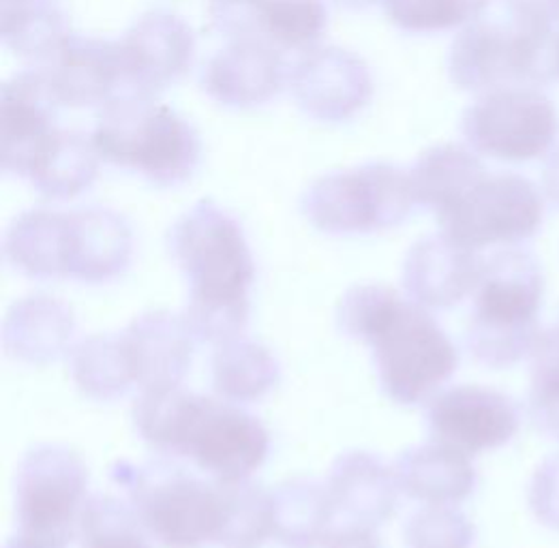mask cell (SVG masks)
Returning a JSON list of instances; mask_svg holds the SVG:
<instances>
[{
  "mask_svg": "<svg viewBox=\"0 0 559 548\" xmlns=\"http://www.w3.org/2000/svg\"><path fill=\"white\" fill-rule=\"evenodd\" d=\"M336 326L371 347L380 384L401 405L427 401L459 367V352L438 320L380 283L347 289Z\"/></svg>",
  "mask_w": 559,
  "mask_h": 548,
  "instance_id": "obj_1",
  "label": "cell"
},
{
  "mask_svg": "<svg viewBox=\"0 0 559 548\" xmlns=\"http://www.w3.org/2000/svg\"><path fill=\"white\" fill-rule=\"evenodd\" d=\"M169 255L189 285L182 311L198 341L240 336L251 313L255 260L242 225L211 200L191 206L169 229Z\"/></svg>",
  "mask_w": 559,
  "mask_h": 548,
  "instance_id": "obj_2",
  "label": "cell"
},
{
  "mask_svg": "<svg viewBox=\"0 0 559 548\" xmlns=\"http://www.w3.org/2000/svg\"><path fill=\"white\" fill-rule=\"evenodd\" d=\"M133 422L153 450L217 480L249 478L271 452L269 431L253 414L182 385L140 390Z\"/></svg>",
  "mask_w": 559,
  "mask_h": 548,
  "instance_id": "obj_3",
  "label": "cell"
},
{
  "mask_svg": "<svg viewBox=\"0 0 559 548\" xmlns=\"http://www.w3.org/2000/svg\"><path fill=\"white\" fill-rule=\"evenodd\" d=\"M465 332L472 358L489 369H508L532 356L540 336L545 276L523 249H502L483 262Z\"/></svg>",
  "mask_w": 559,
  "mask_h": 548,
  "instance_id": "obj_4",
  "label": "cell"
},
{
  "mask_svg": "<svg viewBox=\"0 0 559 548\" xmlns=\"http://www.w3.org/2000/svg\"><path fill=\"white\" fill-rule=\"evenodd\" d=\"M146 534L164 548L217 545L224 493L217 478L204 480L168 461H118L110 472Z\"/></svg>",
  "mask_w": 559,
  "mask_h": 548,
  "instance_id": "obj_5",
  "label": "cell"
},
{
  "mask_svg": "<svg viewBox=\"0 0 559 548\" xmlns=\"http://www.w3.org/2000/svg\"><path fill=\"white\" fill-rule=\"evenodd\" d=\"M93 142L104 162L138 171L159 187L189 180L202 151L185 118L155 97L135 93H120L102 108Z\"/></svg>",
  "mask_w": 559,
  "mask_h": 548,
  "instance_id": "obj_6",
  "label": "cell"
},
{
  "mask_svg": "<svg viewBox=\"0 0 559 548\" xmlns=\"http://www.w3.org/2000/svg\"><path fill=\"white\" fill-rule=\"evenodd\" d=\"M556 35L530 33L514 24L472 22L450 48V80L472 93L547 86L558 80Z\"/></svg>",
  "mask_w": 559,
  "mask_h": 548,
  "instance_id": "obj_7",
  "label": "cell"
},
{
  "mask_svg": "<svg viewBox=\"0 0 559 548\" xmlns=\"http://www.w3.org/2000/svg\"><path fill=\"white\" fill-rule=\"evenodd\" d=\"M88 469L67 445L28 450L15 472L17 536L44 548H67L86 505Z\"/></svg>",
  "mask_w": 559,
  "mask_h": 548,
  "instance_id": "obj_8",
  "label": "cell"
},
{
  "mask_svg": "<svg viewBox=\"0 0 559 548\" xmlns=\"http://www.w3.org/2000/svg\"><path fill=\"white\" fill-rule=\"evenodd\" d=\"M409 174L389 164L322 176L302 198V211L326 234H373L401 225L414 209Z\"/></svg>",
  "mask_w": 559,
  "mask_h": 548,
  "instance_id": "obj_9",
  "label": "cell"
},
{
  "mask_svg": "<svg viewBox=\"0 0 559 548\" xmlns=\"http://www.w3.org/2000/svg\"><path fill=\"white\" fill-rule=\"evenodd\" d=\"M442 231L467 249L521 245L545 221L538 187L519 174H487L447 211L438 213Z\"/></svg>",
  "mask_w": 559,
  "mask_h": 548,
  "instance_id": "obj_10",
  "label": "cell"
},
{
  "mask_svg": "<svg viewBox=\"0 0 559 548\" xmlns=\"http://www.w3.org/2000/svg\"><path fill=\"white\" fill-rule=\"evenodd\" d=\"M461 131L480 155L506 164H527L554 148L559 116L540 88H503L485 93L469 106Z\"/></svg>",
  "mask_w": 559,
  "mask_h": 548,
  "instance_id": "obj_11",
  "label": "cell"
},
{
  "mask_svg": "<svg viewBox=\"0 0 559 548\" xmlns=\"http://www.w3.org/2000/svg\"><path fill=\"white\" fill-rule=\"evenodd\" d=\"M427 425L438 441L478 454L512 441L521 427V409L500 390L456 385L429 403Z\"/></svg>",
  "mask_w": 559,
  "mask_h": 548,
  "instance_id": "obj_12",
  "label": "cell"
},
{
  "mask_svg": "<svg viewBox=\"0 0 559 548\" xmlns=\"http://www.w3.org/2000/svg\"><path fill=\"white\" fill-rule=\"evenodd\" d=\"M122 62V93L155 97L178 80L195 55L191 28L171 13H146L118 41Z\"/></svg>",
  "mask_w": 559,
  "mask_h": 548,
  "instance_id": "obj_13",
  "label": "cell"
},
{
  "mask_svg": "<svg viewBox=\"0 0 559 548\" xmlns=\"http://www.w3.org/2000/svg\"><path fill=\"white\" fill-rule=\"evenodd\" d=\"M483 258L444 231L420 238L405 255L403 287L414 302L429 309H452L474 294Z\"/></svg>",
  "mask_w": 559,
  "mask_h": 548,
  "instance_id": "obj_14",
  "label": "cell"
},
{
  "mask_svg": "<svg viewBox=\"0 0 559 548\" xmlns=\"http://www.w3.org/2000/svg\"><path fill=\"white\" fill-rule=\"evenodd\" d=\"M292 91L300 108L313 118L341 122L371 97L367 67L345 50H316L292 71Z\"/></svg>",
  "mask_w": 559,
  "mask_h": 548,
  "instance_id": "obj_15",
  "label": "cell"
},
{
  "mask_svg": "<svg viewBox=\"0 0 559 548\" xmlns=\"http://www.w3.org/2000/svg\"><path fill=\"white\" fill-rule=\"evenodd\" d=\"M58 99L48 75L28 71L2 86V169L28 176L37 148L57 131Z\"/></svg>",
  "mask_w": 559,
  "mask_h": 548,
  "instance_id": "obj_16",
  "label": "cell"
},
{
  "mask_svg": "<svg viewBox=\"0 0 559 548\" xmlns=\"http://www.w3.org/2000/svg\"><path fill=\"white\" fill-rule=\"evenodd\" d=\"M120 334L140 390L182 385L198 341L182 315L146 311Z\"/></svg>",
  "mask_w": 559,
  "mask_h": 548,
  "instance_id": "obj_17",
  "label": "cell"
},
{
  "mask_svg": "<svg viewBox=\"0 0 559 548\" xmlns=\"http://www.w3.org/2000/svg\"><path fill=\"white\" fill-rule=\"evenodd\" d=\"M133 258V231L118 213L86 206L67 213V276L106 283L127 271Z\"/></svg>",
  "mask_w": 559,
  "mask_h": 548,
  "instance_id": "obj_18",
  "label": "cell"
},
{
  "mask_svg": "<svg viewBox=\"0 0 559 548\" xmlns=\"http://www.w3.org/2000/svg\"><path fill=\"white\" fill-rule=\"evenodd\" d=\"M50 62L48 82L62 106H106L124 88L118 44L71 35Z\"/></svg>",
  "mask_w": 559,
  "mask_h": 548,
  "instance_id": "obj_19",
  "label": "cell"
},
{
  "mask_svg": "<svg viewBox=\"0 0 559 548\" xmlns=\"http://www.w3.org/2000/svg\"><path fill=\"white\" fill-rule=\"evenodd\" d=\"M326 487L335 510L347 523L380 527L396 512L399 480L394 467L365 450L338 454L329 472Z\"/></svg>",
  "mask_w": 559,
  "mask_h": 548,
  "instance_id": "obj_20",
  "label": "cell"
},
{
  "mask_svg": "<svg viewBox=\"0 0 559 548\" xmlns=\"http://www.w3.org/2000/svg\"><path fill=\"white\" fill-rule=\"evenodd\" d=\"M283 62L262 39H238L215 56L204 73L206 93L229 108L271 102L283 86Z\"/></svg>",
  "mask_w": 559,
  "mask_h": 548,
  "instance_id": "obj_21",
  "label": "cell"
},
{
  "mask_svg": "<svg viewBox=\"0 0 559 548\" xmlns=\"http://www.w3.org/2000/svg\"><path fill=\"white\" fill-rule=\"evenodd\" d=\"M394 472L401 493L431 505L465 501L478 480L467 452L438 439L401 452Z\"/></svg>",
  "mask_w": 559,
  "mask_h": 548,
  "instance_id": "obj_22",
  "label": "cell"
},
{
  "mask_svg": "<svg viewBox=\"0 0 559 548\" xmlns=\"http://www.w3.org/2000/svg\"><path fill=\"white\" fill-rule=\"evenodd\" d=\"M73 336V309L46 294L17 300L2 322L4 352L26 365L55 362L71 347Z\"/></svg>",
  "mask_w": 559,
  "mask_h": 548,
  "instance_id": "obj_23",
  "label": "cell"
},
{
  "mask_svg": "<svg viewBox=\"0 0 559 548\" xmlns=\"http://www.w3.org/2000/svg\"><path fill=\"white\" fill-rule=\"evenodd\" d=\"M7 262L28 278L67 276V213L28 211L4 234Z\"/></svg>",
  "mask_w": 559,
  "mask_h": 548,
  "instance_id": "obj_24",
  "label": "cell"
},
{
  "mask_svg": "<svg viewBox=\"0 0 559 548\" xmlns=\"http://www.w3.org/2000/svg\"><path fill=\"white\" fill-rule=\"evenodd\" d=\"M275 538L285 548L320 547L333 532L335 503L326 483L316 478L285 480L273 493Z\"/></svg>",
  "mask_w": 559,
  "mask_h": 548,
  "instance_id": "obj_25",
  "label": "cell"
},
{
  "mask_svg": "<svg viewBox=\"0 0 559 548\" xmlns=\"http://www.w3.org/2000/svg\"><path fill=\"white\" fill-rule=\"evenodd\" d=\"M93 140L75 131H55L35 153L28 178L50 200H71L86 191L99 171Z\"/></svg>",
  "mask_w": 559,
  "mask_h": 548,
  "instance_id": "obj_26",
  "label": "cell"
},
{
  "mask_svg": "<svg viewBox=\"0 0 559 548\" xmlns=\"http://www.w3.org/2000/svg\"><path fill=\"white\" fill-rule=\"evenodd\" d=\"M281 369L275 354L260 341L234 336L215 345L211 378L217 394L231 403H253L266 396L277 382Z\"/></svg>",
  "mask_w": 559,
  "mask_h": 548,
  "instance_id": "obj_27",
  "label": "cell"
},
{
  "mask_svg": "<svg viewBox=\"0 0 559 548\" xmlns=\"http://www.w3.org/2000/svg\"><path fill=\"white\" fill-rule=\"evenodd\" d=\"M485 176L487 169L474 153L448 144L427 151L412 167L409 182L416 204L438 215Z\"/></svg>",
  "mask_w": 559,
  "mask_h": 548,
  "instance_id": "obj_28",
  "label": "cell"
},
{
  "mask_svg": "<svg viewBox=\"0 0 559 548\" xmlns=\"http://www.w3.org/2000/svg\"><path fill=\"white\" fill-rule=\"evenodd\" d=\"M71 378L95 401H114L135 385L122 334H93L71 352Z\"/></svg>",
  "mask_w": 559,
  "mask_h": 548,
  "instance_id": "obj_29",
  "label": "cell"
},
{
  "mask_svg": "<svg viewBox=\"0 0 559 548\" xmlns=\"http://www.w3.org/2000/svg\"><path fill=\"white\" fill-rule=\"evenodd\" d=\"M224 493V523L217 545L258 548L275 534L273 493L249 478L219 480Z\"/></svg>",
  "mask_w": 559,
  "mask_h": 548,
  "instance_id": "obj_30",
  "label": "cell"
},
{
  "mask_svg": "<svg viewBox=\"0 0 559 548\" xmlns=\"http://www.w3.org/2000/svg\"><path fill=\"white\" fill-rule=\"evenodd\" d=\"M131 505L112 495L88 497L80 516L82 548H153Z\"/></svg>",
  "mask_w": 559,
  "mask_h": 548,
  "instance_id": "obj_31",
  "label": "cell"
},
{
  "mask_svg": "<svg viewBox=\"0 0 559 548\" xmlns=\"http://www.w3.org/2000/svg\"><path fill=\"white\" fill-rule=\"evenodd\" d=\"M530 418L543 436L559 441V320L540 332L532 352Z\"/></svg>",
  "mask_w": 559,
  "mask_h": 548,
  "instance_id": "obj_32",
  "label": "cell"
},
{
  "mask_svg": "<svg viewBox=\"0 0 559 548\" xmlns=\"http://www.w3.org/2000/svg\"><path fill=\"white\" fill-rule=\"evenodd\" d=\"M326 22L322 0H266L260 35L287 50H307L324 35Z\"/></svg>",
  "mask_w": 559,
  "mask_h": 548,
  "instance_id": "obj_33",
  "label": "cell"
},
{
  "mask_svg": "<svg viewBox=\"0 0 559 548\" xmlns=\"http://www.w3.org/2000/svg\"><path fill=\"white\" fill-rule=\"evenodd\" d=\"M386 15L407 33H442L476 22L491 0H382Z\"/></svg>",
  "mask_w": 559,
  "mask_h": 548,
  "instance_id": "obj_34",
  "label": "cell"
},
{
  "mask_svg": "<svg viewBox=\"0 0 559 548\" xmlns=\"http://www.w3.org/2000/svg\"><path fill=\"white\" fill-rule=\"evenodd\" d=\"M409 548H472L476 529L454 505H431L416 510L403 529Z\"/></svg>",
  "mask_w": 559,
  "mask_h": 548,
  "instance_id": "obj_35",
  "label": "cell"
},
{
  "mask_svg": "<svg viewBox=\"0 0 559 548\" xmlns=\"http://www.w3.org/2000/svg\"><path fill=\"white\" fill-rule=\"evenodd\" d=\"M530 510L538 523L559 532V452L547 456L530 485Z\"/></svg>",
  "mask_w": 559,
  "mask_h": 548,
  "instance_id": "obj_36",
  "label": "cell"
},
{
  "mask_svg": "<svg viewBox=\"0 0 559 548\" xmlns=\"http://www.w3.org/2000/svg\"><path fill=\"white\" fill-rule=\"evenodd\" d=\"M510 24L530 33H558L559 0H502Z\"/></svg>",
  "mask_w": 559,
  "mask_h": 548,
  "instance_id": "obj_37",
  "label": "cell"
},
{
  "mask_svg": "<svg viewBox=\"0 0 559 548\" xmlns=\"http://www.w3.org/2000/svg\"><path fill=\"white\" fill-rule=\"evenodd\" d=\"M322 548H384L380 538L373 534V527L347 523L338 529H333Z\"/></svg>",
  "mask_w": 559,
  "mask_h": 548,
  "instance_id": "obj_38",
  "label": "cell"
},
{
  "mask_svg": "<svg viewBox=\"0 0 559 548\" xmlns=\"http://www.w3.org/2000/svg\"><path fill=\"white\" fill-rule=\"evenodd\" d=\"M543 187L547 198L559 209V148L554 151L543 169Z\"/></svg>",
  "mask_w": 559,
  "mask_h": 548,
  "instance_id": "obj_39",
  "label": "cell"
},
{
  "mask_svg": "<svg viewBox=\"0 0 559 548\" xmlns=\"http://www.w3.org/2000/svg\"><path fill=\"white\" fill-rule=\"evenodd\" d=\"M4 548H44L39 547V545H35V543H31V540H26V538H22V536H17V538H13L11 543H7Z\"/></svg>",
  "mask_w": 559,
  "mask_h": 548,
  "instance_id": "obj_40",
  "label": "cell"
},
{
  "mask_svg": "<svg viewBox=\"0 0 559 548\" xmlns=\"http://www.w3.org/2000/svg\"><path fill=\"white\" fill-rule=\"evenodd\" d=\"M336 2L343 4V7H349V9H362V7H369V4H373L378 0H336Z\"/></svg>",
  "mask_w": 559,
  "mask_h": 548,
  "instance_id": "obj_41",
  "label": "cell"
},
{
  "mask_svg": "<svg viewBox=\"0 0 559 548\" xmlns=\"http://www.w3.org/2000/svg\"><path fill=\"white\" fill-rule=\"evenodd\" d=\"M554 60H556V78L559 80V33L556 35V48H554Z\"/></svg>",
  "mask_w": 559,
  "mask_h": 548,
  "instance_id": "obj_42",
  "label": "cell"
}]
</instances>
